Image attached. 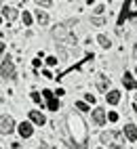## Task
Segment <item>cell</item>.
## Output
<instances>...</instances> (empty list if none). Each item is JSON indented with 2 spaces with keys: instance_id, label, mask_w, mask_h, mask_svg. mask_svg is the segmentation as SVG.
Here are the masks:
<instances>
[{
  "instance_id": "ba28073f",
  "label": "cell",
  "mask_w": 137,
  "mask_h": 149,
  "mask_svg": "<svg viewBox=\"0 0 137 149\" xmlns=\"http://www.w3.org/2000/svg\"><path fill=\"white\" fill-rule=\"evenodd\" d=\"M93 122L97 126H103L105 124V111H103V109H99V107L93 109Z\"/></svg>"
},
{
  "instance_id": "d4e9b609",
  "label": "cell",
  "mask_w": 137,
  "mask_h": 149,
  "mask_svg": "<svg viewBox=\"0 0 137 149\" xmlns=\"http://www.w3.org/2000/svg\"><path fill=\"white\" fill-rule=\"evenodd\" d=\"M32 101H34V103H40V95H38V93H32Z\"/></svg>"
},
{
  "instance_id": "277c9868",
  "label": "cell",
  "mask_w": 137,
  "mask_h": 149,
  "mask_svg": "<svg viewBox=\"0 0 137 149\" xmlns=\"http://www.w3.org/2000/svg\"><path fill=\"white\" fill-rule=\"evenodd\" d=\"M135 15H137V0H124V8H122L120 17H118V25H122L124 19L135 17Z\"/></svg>"
},
{
  "instance_id": "7c38bea8",
  "label": "cell",
  "mask_w": 137,
  "mask_h": 149,
  "mask_svg": "<svg viewBox=\"0 0 137 149\" xmlns=\"http://www.w3.org/2000/svg\"><path fill=\"white\" fill-rule=\"evenodd\" d=\"M30 120L36 124V126H42L46 120H44V116L40 113V111H36V109H32V111H30Z\"/></svg>"
},
{
  "instance_id": "5b68a950",
  "label": "cell",
  "mask_w": 137,
  "mask_h": 149,
  "mask_svg": "<svg viewBox=\"0 0 137 149\" xmlns=\"http://www.w3.org/2000/svg\"><path fill=\"white\" fill-rule=\"evenodd\" d=\"M0 74H2L6 80H15V78H17V72H15V65H13L11 57H6L2 61V65H0Z\"/></svg>"
},
{
  "instance_id": "4fadbf2b",
  "label": "cell",
  "mask_w": 137,
  "mask_h": 149,
  "mask_svg": "<svg viewBox=\"0 0 137 149\" xmlns=\"http://www.w3.org/2000/svg\"><path fill=\"white\" fill-rule=\"evenodd\" d=\"M122 84H124V88H129V91H135V88H137V84H135V80H133V76L126 74V72H124V76H122Z\"/></svg>"
},
{
  "instance_id": "4316f807",
  "label": "cell",
  "mask_w": 137,
  "mask_h": 149,
  "mask_svg": "<svg viewBox=\"0 0 137 149\" xmlns=\"http://www.w3.org/2000/svg\"><path fill=\"white\" fill-rule=\"evenodd\" d=\"M133 59H137V44L133 46Z\"/></svg>"
},
{
  "instance_id": "52a82bcc",
  "label": "cell",
  "mask_w": 137,
  "mask_h": 149,
  "mask_svg": "<svg viewBox=\"0 0 137 149\" xmlns=\"http://www.w3.org/2000/svg\"><path fill=\"white\" fill-rule=\"evenodd\" d=\"M42 95H44L46 103H48V109H53V111H57V109H59V103H57V99L53 97V93H51V91H42Z\"/></svg>"
},
{
  "instance_id": "7a4b0ae2",
  "label": "cell",
  "mask_w": 137,
  "mask_h": 149,
  "mask_svg": "<svg viewBox=\"0 0 137 149\" xmlns=\"http://www.w3.org/2000/svg\"><path fill=\"white\" fill-rule=\"evenodd\" d=\"M53 36H55V40H61V42H67V44H76V38L70 34V23L53 27Z\"/></svg>"
},
{
  "instance_id": "484cf974",
  "label": "cell",
  "mask_w": 137,
  "mask_h": 149,
  "mask_svg": "<svg viewBox=\"0 0 137 149\" xmlns=\"http://www.w3.org/2000/svg\"><path fill=\"white\" fill-rule=\"evenodd\" d=\"M86 101H89V103H95V97H93L91 93H86Z\"/></svg>"
},
{
  "instance_id": "f1b7e54d",
  "label": "cell",
  "mask_w": 137,
  "mask_h": 149,
  "mask_svg": "<svg viewBox=\"0 0 137 149\" xmlns=\"http://www.w3.org/2000/svg\"><path fill=\"white\" fill-rule=\"evenodd\" d=\"M97 149H103V147H97Z\"/></svg>"
},
{
  "instance_id": "30bf717a",
  "label": "cell",
  "mask_w": 137,
  "mask_h": 149,
  "mask_svg": "<svg viewBox=\"0 0 137 149\" xmlns=\"http://www.w3.org/2000/svg\"><path fill=\"white\" fill-rule=\"evenodd\" d=\"M2 17L6 19V21H15V19L19 17V13H17V8L6 6V8H2Z\"/></svg>"
},
{
  "instance_id": "d6986e66",
  "label": "cell",
  "mask_w": 137,
  "mask_h": 149,
  "mask_svg": "<svg viewBox=\"0 0 137 149\" xmlns=\"http://www.w3.org/2000/svg\"><path fill=\"white\" fill-rule=\"evenodd\" d=\"M40 6H44V8H51V4H53V0H36Z\"/></svg>"
},
{
  "instance_id": "cb8c5ba5",
  "label": "cell",
  "mask_w": 137,
  "mask_h": 149,
  "mask_svg": "<svg viewBox=\"0 0 137 149\" xmlns=\"http://www.w3.org/2000/svg\"><path fill=\"white\" fill-rule=\"evenodd\" d=\"M46 63L48 65H55L57 63V57H46Z\"/></svg>"
},
{
  "instance_id": "2e32d148",
  "label": "cell",
  "mask_w": 137,
  "mask_h": 149,
  "mask_svg": "<svg viewBox=\"0 0 137 149\" xmlns=\"http://www.w3.org/2000/svg\"><path fill=\"white\" fill-rule=\"evenodd\" d=\"M97 42H99V46H103V48H110L112 46V42H110V38H107V36H99V38H97Z\"/></svg>"
},
{
  "instance_id": "7402d4cb",
  "label": "cell",
  "mask_w": 137,
  "mask_h": 149,
  "mask_svg": "<svg viewBox=\"0 0 137 149\" xmlns=\"http://www.w3.org/2000/svg\"><path fill=\"white\" fill-rule=\"evenodd\" d=\"M103 11H105V6H103V4H97V6H95V15H101Z\"/></svg>"
},
{
  "instance_id": "6da1fadb",
  "label": "cell",
  "mask_w": 137,
  "mask_h": 149,
  "mask_svg": "<svg viewBox=\"0 0 137 149\" xmlns=\"http://www.w3.org/2000/svg\"><path fill=\"white\" fill-rule=\"evenodd\" d=\"M67 122V130L72 134V143L74 149H86V139H89V130H86V124L76 111H70L65 116Z\"/></svg>"
},
{
  "instance_id": "8fae6325",
  "label": "cell",
  "mask_w": 137,
  "mask_h": 149,
  "mask_svg": "<svg viewBox=\"0 0 137 149\" xmlns=\"http://www.w3.org/2000/svg\"><path fill=\"white\" fill-rule=\"evenodd\" d=\"M124 136L129 141H137V126L135 124H126L124 126Z\"/></svg>"
},
{
  "instance_id": "5bb4252c",
  "label": "cell",
  "mask_w": 137,
  "mask_h": 149,
  "mask_svg": "<svg viewBox=\"0 0 137 149\" xmlns=\"http://www.w3.org/2000/svg\"><path fill=\"white\" fill-rule=\"evenodd\" d=\"M105 101L110 103V105H116L120 101V93L118 91H110V93H105Z\"/></svg>"
},
{
  "instance_id": "9a60e30c",
  "label": "cell",
  "mask_w": 137,
  "mask_h": 149,
  "mask_svg": "<svg viewBox=\"0 0 137 149\" xmlns=\"http://www.w3.org/2000/svg\"><path fill=\"white\" fill-rule=\"evenodd\" d=\"M36 19H38V23H42V25L48 23V15L44 11H40V8H38V13H36Z\"/></svg>"
},
{
  "instance_id": "ac0fdd59",
  "label": "cell",
  "mask_w": 137,
  "mask_h": 149,
  "mask_svg": "<svg viewBox=\"0 0 137 149\" xmlns=\"http://www.w3.org/2000/svg\"><path fill=\"white\" fill-rule=\"evenodd\" d=\"M91 23H93V25H97V27H101V25H105V19H103V17H99V15H95V17H91Z\"/></svg>"
},
{
  "instance_id": "9c48e42d",
  "label": "cell",
  "mask_w": 137,
  "mask_h": 149,
  "mask_svg": "<svg viewBox=\"0 0 137 149\" xmlns=\"http://www.w3.org/2000/svg\"><path fill=\"white\" fill-rule=\"evenodd\" d=\"M17 130H19V134H21L23 139H27V136H32L34 128H32V124H30V122H21V124H19V128H17Z\"/></svg>"
},
{
  "instance_id": "ffe728a7",
  "label": "cell",
  "mask_w": 137,
  "mask_h": 149,
  "mask_svg": "<svg viewBox=\"0 0 137 149\" xmlns=\"http://www.w3.org/2000/svg\"><path fill=\"white\" fill-rule=\"evenodd\" d=\"M76 109H80V111H89V105L82 103V101H78V103H76Z\"/></svg>"
},
{
  "instance_id": "3957f363",
  "label": "cell",
  "mask_w": 137,
  "mask_h": 149,
  "mask_svg": "<svg viewBox=\"0 0 137 149\" xmlns=\"http://www.w3.org/2000/svg\"><path fill=\"white\" fill-rule=\"evenodd\" d=\"M101 143L112 147V149H120L122 147V141H120V132H114V130H107V132H101Z\"/></svg>"
},
{
  "instance_id": "44dd1931",
  "label": "cell",
  "mask_w": 137,
  "mask_h": 149,
  "mask_svg": "<svg viewBox=\"0 0 137 149\" xmlns=\"http://www.w3.org/2000/svg\"><path fill=\"white\" fill-rule=\"evenodd\" d=\"M21 19H23V23H25V25H32V15H30V13H23Z\"/></svg>"
},
{
  "instance_id": "603a6c76",
  "label": "cell",
  "mask_w": 137,
  "mask_h": 149,
  "mask_svg": "<svg viewBox=\"0 0 137 149\" xmlns=\"http://www.w3.org/2000/svg\"><path fill=\"white\" fill-rule=\"evenodd\" d=\"M107 118H110V122H116V120H118V113H116V111H110V113H107Z\"/></svg>"
},
{
  "instance_id": "83f0119b",
  "label": "cell",
  "mask_w": 137,
  "mask_h": 149,
  "mask_svg": "<svg viewBox=\"0 0 137 149\" xmlns=\"http://www.w3.org/2000/svg\"><path fill=\"white\" fill-rule=\"evenodd\" d=\"M2 51H4V44H2V42H0V53H2Z\"/></svg>"
},
{
  "instance_id": "e0dca14e",
  "label": "cell",
  "mask_w": 137,
  "mask_h": 149,
  "mask_svg": "<svg viewBox=\"0 0 137 149\" xmlns=\"http://www.w3.org/2000/svg\"><path fill=\"white\" fill-rule=\"evenodd\" d=\"M97 86H99V91H107V86H110V80H107L105 76L99 78V82H97Z\"/></svg>"
},
{
  "instance_id": "8992f818",
  "label": "cell",
  "mask_w": 137,
  "mask_h": 149,
  "mask_svg": "<svg viewBox=\"0 0 137 149\" xmlns=\"http://www.w3.org/2000/svg\"><path fill=\"white\" fill-rule=\"evenodd\" d=\"M15 130V122L11 116H0V134H11Z\"/></svg>"
}]
</instances>
